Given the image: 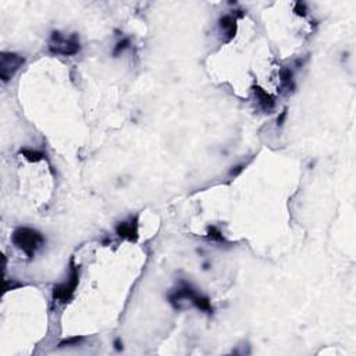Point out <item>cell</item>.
I'll return each mask as SVG.
<instances>
[{"label": "cell", "mask_w": 356, "mask_h": 356, "mask_svg": "<svg viewBox=\"0 0 356 356\" xmlns=\"http://www.w3.org/2000/svg\"><path fill=\"white\" fill-rule=\"evenodd\" d=\"M25 63V59L17 53L1 52L0 54V78L3 82L11 80L13 77Z\"/></svg>", "instance_id": "cell-3"}, {"label": "cell", "mask_w": 356, "mask_h": 356, "mask_svg": "<svg viewBox=\"0 0 356 356\" xmlns=\"http://www.w3.org/2000/svg\"><path fill=\"white\" fill-rule=\"evenodd\" d=\"M219 28L226 36V42L234 39L237 34V18L233 14H226L219 18Z\"/></svg>", "instance_id": "cell-7"}, {"label": "cell", "mask_w": 356, "mask_h": 356, "mask_svg": "<svg viewBox=\"0 0 356 356\" xmlns=\"http://www.w3.org/2000/svg\"><path fill=\"white\" fill-rule=\"evenodd\" d=\"M85 338L84 337H71V338H67V340H63L60 344H59V348H66V347H77L80 345Z\"/></svg>", "instance_id": "cell-13"}, {"label": "cell", "mask_w": 356, "mask_h": 356, "mask_svg": "<svg viewBox=\"0 0 356 356\" xmlns=\"http://www.w3.org/2000/svg\"><path fill=\"white\" fill-rule=\"evenodd\" d=\"M253 94L256 96V101H257V105L259 108L262 109L264 113H271L274 108H276V101L274 98L271 96L270 94H267L262 87L259 85H253Z\"/></svg>", "instance_id": "cell-6"}, {"label": "cell", "mask_w": 356, "mask_h": 356, "mask_svg": "<svg viewBox=\"0 0 356 356\" xmlns=\"http://www.w3.org/2000/svg\"><path fill=\"white\" fill-rule=\"evenodd\" d=\"M208 238L210 239V241L220 242V243L226 241V239H224V237H223L222 231L217 229V227H215V226L208 227Z\"/></svg>", "instance_id": "cell-12"}, {"label": "cell", "mask_w": 356, "mask_h": 356, "mask_svg": "<svg viewBox=\"0 0 356 356\" xmlns=\"http://www.w3.org/2000/svg\"><path fill=\"white\" fill-rule=\"evenodd\" d=\"M294 11H295L296 15L305 17V15L308 14V7H306V4H305V3H302V1H296Z\"/></svg>", "instance_id": "cell-14"}, {"label": "cell", "mask_w": 356, "mask_h": 356, "mask_svg": "<svg viewBox=\"0 0 356 356\" xmlns=\"http://www.w3.org/2000/svg\"><path fill=\"white\" fill-rule=\"evenodd\" d=\"M129 46H131V40H129V38H122V39H120L117 43H116L115 49H113V56L117 57L119 54H121L122 52H125Z\"/></svg>", "instance_id": "cell-11"}, {"label": "cell", "mask_w": 356, "mask_h": 356, "mask_svg": "<svg viewBox=\"0 0 356 356\" xmlns=\"http://www.w3.org/2000/svg\"><path fill=\"white\" fill-rule=\"evenodd\" d=\"M115 348L117 351H122V343H121L120 340H116L115 341Z\"/></svg>", "instance_id": "cell-17"}, {"label": "cell", "mask_w": 356, "mask_h": 356, "mask_svg": "<svg viewBox=\"0 0 356 356\" xmlns=\"http://www.w3.org/2000/svg\"><path fill=\"white\" fill-rule=\"evenodd\" d=\"M80 282V266L74 264V262H71V267H70V277L67 281L61 282L54 285L53 288V301L59 303H68L75 294V289L78 287Z\"/></svg>", "instance_id": "cell-2"}, {"label": "cell", "mask_w": 356, "mask_h": 356, "mask_svg": "<svg viewBox=\"0 0 356 356\" xmlns=\"http://www.w3.org/2000/svg\"><path fill=\"white\" fill-rule=\"evenodd\" d=\"M188 301L195 308H198L199 310H202V312H206V313H213V306H212V302H210V299H209L208 296L205 295H201L199 292H196V289L194 288L192 289V292L189 294V298Z\"/></svg>", "instance_id": "cell-8"}, {"label": "cell", "mask_w": 356, "mask_h": 356, "mask_svg": "<svg viewBox=\"0 0 356 356\" xmlns=\"http://www.w3.org/2000/svg\"><path fill=\"white\" fill-rule=\"evenodd\" d=\"M280 82L281 88L287 92H291L295 89V82H294V71L289 67H282L280 70Z\"/></svg>", "instance_id": "cell-9"}, {"label": "cell", "mask_w": 356, "mask_h": 356, "mask_svg": "<svg viewBox=\"0 0 356 356\" xmlns=\"http://www.w3.org/2000/svg\"><path fill=\"white\" fill-rule=\"evenodd\" d=\"M49 50L50 53L53 54H63V56H74V54L80 53L81 43L78 35L73 34L71 36H68L67 39H64L59 42V43H50L49 45Z\"/></svg>", "instance_id": "cell-4"}, {"label": "cell", "mask_w": 356, "mask_h": 356, "mask_svg": "<svg viewBox=\"0 0 356 356\" xmlns=\"http://www.w3.org/2000/svg\"><path fill=\"white\" fill-rule=\"evenodd\" d=\"M11 242L15 248L22 250L28 257H34L35 253L43 246L45 238L38 230L29 229V227H18L14 230V233L11 234Z\"/></svg>", "instance_id": "cell-1"}, {"label": "cell", "mask_w": 356, "mask_h": 356, "mask_svg": "<svg viewBox=\"0 0 356 356\" xmlns=\"http://www.w3.org/2000/svg\"><path fill=\"white\" fill-rule=\"evenodd\" d=\"M287 113H288V110L284 109L281 113H280V116L277 117V125H278V127H282V124L285 122V120H287Z\"/></svg>", "instance_id": "cell-15"}, {"label": "cell", "mask_w": 356, "mask_h": 356, "mask_svg": "<svg viewBox=\"0 0 356 356\" xmlns=\"http://www.w3.org/2000/svg\"><path fill=\"white\" fill-rule=\"evenodd\" d=\"M20 155H22L28 161L31 163H39V161L45 160L46 159V155L43 152H39V150H34V149H21Z\"/></svg>", "instance_id": "cell-10"}, {"label": "cell", "mask_w": 356, "mask_h": 356, "mask_svg": "<svg viewBox=\"0 0 356 356\" xmlns=\"http://www.w3.org/2000/svg\"><path fill=\"white\" fill-rule=\"evenodd\" d=\"M245 168V164H238V166H236V167L231 168V171H230V175L231 177H237L238 174H241L242 170Z\"/></svg>", "instance_id": "cell-16"}, {"label": "cell", "mask_w": 356, "mask_h": 356, "mask_svg": "<svg viewBox=\"0 0 356 356\" xmlns=\"http://www.w3.org/2000/svg\"><path fill=\"white\" fill-rule=\"evenodd\" d=\"M116 234L121 239H127L129 242H135L138 239V220L132 219L131 222H121L116 227Z\"/></svg>", "instance_id": "cell-5"}]
</instances>
